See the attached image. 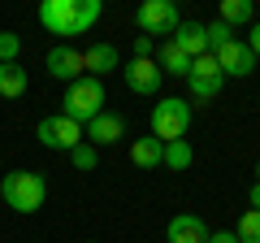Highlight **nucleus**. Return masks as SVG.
Here are the masks:
<instances>
[{
  "mask_svg": "<svg viewBox=\"0 0 260 243\" xmlns=\"http://www.w3.org/2000/svg\"><path fill=\"white\" fill-rule=\"evenodd\" d=\"M100 0H44L39 5V22L52 35H83L100 22Z\"/></svg>",
  "mask_w": 260,
  "mask_h": 243,
  "instance_id": "1",
  "label": "nucleus"
},
{
  "mask_svg": "<svg viewBox=\"0 0 260 243\" xmlns=\"http://www.w3.org/2000/svg\"><path fill=\"white\" fill-rule=\"evenodd\" d=\"M48 196V183L30 169H13V174L0 178V200L13 208V213H39Z\"/></svg>",
  "mask_w": 260,
  "mask_h": 243,
  "instance_id": "2",
  "label": "nucleus"
},
{
  "mask_svg": "<svg viewBox=\"0 0 260 243\" xmlns=\"http://www.w3.org/2000/svg\"><path fill=\"white\" fill-rule=\"evenodd\" d=\"M186 126H191V104L182 96L156 100V109H152V139H160V143L186 139Z\"/></svg>",
  "mask_w": 260,
  "mask_h": 243,
  "instance_id": "3",
  "label": "nucleus"
},
{
  "mask_svg": "<svg viewBox=\"0 0 260 243\" xmlns=\"http://www.w3.org/2000/svg\"><path fill=\"white\" fill-rule=\"evenodd\" d=\"M104 113V83L100 78H78V83H70V92H65V117L78 122V126H87L91 117H100Z\"/></svg>",
  "mask_w": 260,
  "mask_h": 243,
  "instance_id": "4",
  "label": "nucleus"
},
{
  "mask_svg": "<svg viewBox=\"0 0 260 243\" xmlns=\"http://www.w3.org/2000/svg\"><path fill=\"white\" fill-rule=\"evenodd\" d=\"M35 135H39V143H44V148H52V152H74L78 143H83V126H78V122H70L65 113L44 117V122L35 126Z\"/></svg>",
  "mask_w": 260,
  "mask_h": 243,
  "instance_id": "5",
  "label": "nucleus"
},
{
  "mask_svg": "<svg viewBox=\"0 0 260 243\" xmlns=\"http://www.w3.org/2000/svg\"><path fill=\"white\" fill-rule=\"evenodd\" d=\"M135 22H139L143 35H174L178 26H182V18H178V9L169 5V0H143L139 13H135Z\"/></svg>",
  "mask_w": 260,
  "mask_h": 243,
  "instance_id": "6",
  "label": "nucleus"
},
{
  "mask_svg": "<svg viewBox=\"0 0 260 243\" xmlns=\"http://www.w3.org/2000/svg\"><path fill=\"white\" fill-rule=\"evenodd\" d=\"M186 87H191V96H195V100H213V96L225 87V74L217 70V56H213V52H204V56H195V61H191Z\"/></svg>",
  "mask_w": 260,
  "mask_h": 243,
  "instance_id": "7",
  "label": "nucleus"
},
{
  "mask_svg": "<svg viewBox=\"0 0 260 243\" xmlns=\"http://www.w3.org/2000/svg\"><path fill=\"white\" fill-rule=\"evenodd\" d=\"M217 70H221L225 78H247L251 70H256V56H251V48L243 44V39H230L225 48H217Z\"/></svg>",
  "mask_w": 260,
  "mask_h": 243,
  "instance_id": "8",
  "label": "nucleus"
},
{
  "mask_svg": "<svg viewBox=\"0 0 260 243\" xmlns=\"http://www.w3.org/2000/svg\"><path fill=\"white\" fill-rule=\"evenodd\" d=\"M121 78H126V87H130L135 96H156L165 74H160L156 61H130V66L121 70Z\"/></svg>",
  "mask_w": 260,
  "mask_h": 243,
  "instance_id": "9",
  "label": "nucleus"
},
{
  "mask_svg": "<svg viewBox=\"0 0 260 243\" xmlns=\"http://www.w3.org/2000/svg\"><path fill=\"white\" fill-rule=\"evenodd\" d=\"M48 74L65 78V83H78V78H83V52L70 48V44H56L52 52H48Z\"/></svg>",
  "mask_w": 260,
  "mask_h": 243,
  "instance_id": "10",
  "label": "nucleus"
},
{
  "mask_svg": "<svg viewBox=\"0 0 260 243\" xmlns=\"http://www.w3.org/2000/svg\"><path fill=\"white\" fill-rule=\"evenodd\" d=\"M121 135H126V122H121L117 113H109V109H104L100 117H91V122L83 126V139L91 143V148H95V143H117Z\"/></svg>",
  "mask_w": 260,
  "mask_h": 243,
  "instance_id": "11",
  "label": "nucleus"
},
{
  "mask_svg": "<svg viewBox=\"0 0 260 243\" xmlns=\"http://www.w3.org/2000/svg\"><path fill=\"white\" fill-rule=\"evenodd\" d=\"M165 234H169V243H208V226L195 213H178Z\"/></svg>",
  "mask_w": 260,
  "mask_h": 243,
  "instance_id": "12",
  "label": "nucleus"
},
{
  "mask_svg": "<svg viewBox=\"0 0 260 243\" xmlns=\"http://www.w3.org/2000/svg\"><path fill=\"white\" fill-rule=\"evenodd\" d=\"M169 44L182 48V52L195 61V56H204V52H208V31L200 26V22H182V26L174 31V39H169Z\"/></svg>",
  "mask_w": 260,
  "mask_h": 243,
  "instance_id": "13",
  "label": "nucleus"
},
{
  "mask_svg": "<svg viewBox=\"0 0 260 243\" xmlns=\"http://www.w3.org/2000/svg\"><path fill=\"white\" fill-rule=\"evenodd\" d=\"M83 70H87V78L113 74V70H117V48H113V44H91L83 52Z\"/></svg>",
  "mask_w": 260,
  "mask_h": 243,
  "instance_id": "14",
  "label": "nucleus"
},
{
  "mask_svg": "<svg viewBox=\"0 0 260 243\" xmlns=\"http://www.w3.org/2000/svg\"><path fill=\"white\" fill-rule=\"evenodd\" d=\"M130 161H135L139 169H156L160 161H165V143L152 139V135H143V139L130 143Z\"/></svg>",
  "mask_w": 260,
  "mask_h": 243,
  "instance_id": "15",
  "label": "nucleus"
},
{
  "mask_svg": "<svg viewBox=\"0 0 260 243\" xmlns=\"http://www.w3.org/2000/svg\"><path fill=\"white\" fill-rule=\"evenodd\" d=\"M26 87H30V78H26V70H22L18 61H13V66H0V96H5V100H18Z\"/></svg>",
  "mask_w": 260,
  "mask_h": 243,
  "instance_id": "16",
  "label": "nucleus"
},
{
  "mask_svg": "<svg viewBox=\"0 0 260 243\" xmlns=\"http://www.w3.org/2000/svg\"><path fill=\"white\" fill-rule=\"evenodd\" d=\"M156 66H160V74H174V78H186V74H191V56H186L182 48L165 44V48H160V61H156Z\"/></svg>",
  "mask_w": 260,
  "mask_h": 243,
  "instance_id": "17",
  "label": "nucleus"
},
{
  "mask_svg": "<svg viewBox=\"0 0 260 243\" xmlns=\"http://www.w3.org/2000/svg\"><path fill=\"white\" fill-rule=\"evenodd\" d=\"M191 161H195V152H191V143H186V139L165 143V161H160V165H169V169H178V174H182Z\"/></svg>",
  "mask_w": 260,
  "mask_h": 243,
  "instance_id": "18",
  "label": "nucleus"
},
{
  "mask_svg": "<svg viewBox=\"0 0 260 243\" xmlns=\"http://www.w3.org/2000/svg\"><path fill=\"white\" fill-rule=\"evenodd\" d=\"M217 13H221V18H217V22H225V26H239V22H251V5H247V0H221V9H217Z\"/></svg>",
  "mask_w": 260,
  "mask_h": 243,
  "instance_id": "19",
  "label": "nucleus"
},
{
  "mask_svg": "<svg viewBox=\"0 0 260 243\" xmlns=\"http://www.w3.org/2000/svg\"><path fill=\"white\" fill-rule=\"evenodd\" d=\"M234 239H239V243H260V213H256V208H247V213L239 217Z\"/></svg>",
  "mask_w": 260,
  "mask_h": 243,
  "instance_id": "20",
  "label": "nucleus"
},
{
  "mask_svg": "<svg viewBox=\"0 0 260 243\" xmlns=\"http://www.w3.org/2000/svg\"><path fill=\"white\" fill-rule=\"evenodd\" d=\"M22 52V39L13 35V31H0V66H13Z\"/></svg>",
  "mask_w": 260,
  "mask_h": 243,
  "instance_id": "21",
  "label": "nucleus"
},
{
  "mask_svg": "<svg viewBox=\"0 0 260 243\" xmlns=\"http://www.w3.org/2000/svg\"><path fill=\"white\" fill-rule=\"evenodd\" d=\"M70 161H74V169H83V174H87V169H95V165H100V157H95V148H91V143H78V148L74 152H70Z\"/></svg>",
  "mask_w": 260,
  "mask_h": 243,
  "instance_id": "22",
  "label": "nucleus"
},
{
  "mask_svg": "<svg viewBox=\"0 0 260 243\" xmlns=\"http://www.w3.org/2000/svg\"><path fill=\"white\" fill-rule=\"evenodd\" d=\"M204 31H208V52H217V48H225L234 39V31L225 26V22H213V26H204Z\"/></svg>",
  "mask_w": 260,
  "mask_h": 243,
  "instance_id": "23",
  "label": "nucleus"
},
{
  "mask_svg": "<svg viewBox=\"0 0 260 243\" xmlns=\"http://www.w3.org/2000/svg\"><path fill=\"white\" fill-rule=\"evenodd\" d=\"M243 44H247V48H251V56L260 61V22H251V35L243 39Z\"/></svg>",
  "mask_w": 260,
  "mask_h": 243,
  "instance_id": "24",
  "label": "nucleus"
},
{
  "mask_svg": "<svg viewBox=\"0 0 260 243\" xmlns=\"http://www.w3.org/2000/svg\"><path fill=\"white\" fill-rule=\"evenodd\" d=\"M208 243H239V239H234V230H208Z\"/></svg>",
  "mask_w": 260,
  "mask_h": 243,
  "instance_id": "25",
  "label": "nucleus"
},
{
  "mask_svg": "<svg viewBox=\"0 0 260 243\" xmlns=\"http://www.w3.org/2000/svg\"><path fill=\"white\" fill-rule=\"evenodd\" d=\"M251 208L260 213V183H251Z\"/></svg>",
  "mask_w": 260,
  "mask_h": 243,
  "instance_id": "26",
  "label": "nucleus"
},
{
  "mask_svg": "<svg viewBox=\"0 0 260 243\" xmlns=\"http://www.w3.org/2000/svg\"><path fill=\"white\" fill-rule=\"evenodd\" d=\"M256 183H260V161H256Z\"/></svg>",
  "mask_w": 260,
  "mask_h": 243,
  "instance_id": "27",
  "label": "nucleus"
}]
</instances>
